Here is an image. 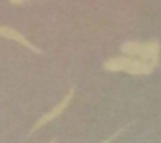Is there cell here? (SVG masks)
<instances>
[{
  "instance_id": "277c9868",
  "label": "cell",
  "mask_w": 161,
  "mask_h": 143,
  "mask_svg": "<svg viewBox=\"0 0 161 143\" xmlns=\"http://www.w3.org/2000/svg\"><path fill=\"white\" fill-rule=\"evenodd\" d=\"M0 38H5V39H11V41H16V42H19V44H22L25 48H28V50H31L33 53H42L39 48L36 47V45H33L28 39H25V36L24 34H20L19 31H16L14 28H11V27H6V25H0Z\"/></svg>"
},
{
  "instance_id": "52a82bcc",
  "label": "cell",
  "mask_w": 161,
  "mask_h": 143,
  "mask_svg": "<svg viewBox=\"0 0 161 143\" xmlns=\"http://www.w3.org/2000/svg\"><path fill=\"white\" fill-rule=\"evenodd\" d=\"M49 143H55V140H52V142H49Z\"/></svg>"
},
{
  "instance_id": "3957f363",
  "label": "cell",
  "mask_w": 161,
  "mask_h": 143,
  "mask_svg": "<svg viewBox=\"0 0 161 143\" xmlns=\"http://www.w3.org/2000/svg\"><path fill=\"white\" fill-rule=\"evenodd\" d=\"M72 98H74V89H70V90H69V92H67V94L64 95V98H63V100H61V101H59V103H58L56 106H55V107L52 109V110H50V112L44 114V115H42V117H41V118H39V120H38V121H36L35 125H33V128L30 129V134H33L35 131L41 129V128H42L44 125H47L49 121L55 120L56 117H59V115H61V114L64 112V109H66V107L69 106V103L72 101Z\"/></svg>"
},
{
  "instance_id": "8992f818",
  "label": "cell",
  "mask_w": 161,
  "mask_h": 143,
  "mask_svg": "<svg viewBox=\"0 0 161 143\" xmlns=\"http://www.w3.org/2000/svg\"><path fill=\"white\" fill-rule=\"evenodd\" d=\"M24 2H28V0H9V3H13V5H20Z\"/></svg>"
},
{
  "instance_id": "6da1fadb",
  "label": "cell",
  "mask_w": 161,
  "mask_h": 143,
  "mask_svg": "<svg viewBox=\"0 0 161 143\" xmlns=\"http://www.w3.org/2000/svg\"><path fill=\"white\" fill-rule=\"evenodd\" d=\"M160 42H133V41H127L122 44L120 51L127 56L131 58H138L141 61H146L147 64H150L153 69L158 65L160 62Z\"/></svg>"
},
{
  "instance_id": "5b68a950",
  "label": "cell",
  "mask_w": 161,
  "mask_h": 143,
  "mask_svg": "<svg viewBox=\"0 0 161 143\" xmlns=\"http://www.w3.org/2000/svg\"><path fill=\"white\" fill-rule=\"evenodd\" d=\"M122 132H124V129H119V131H116V132H114V134H113V135H111L109 139H107V140H103L102 143H111L113 140H114V139H116V137H117V135H120Z\"/></svg>"
},
{
  "instance_id": "7a4b0ae2",
  "label": "cell",
  "mask_w": 161,
  "mask_h": 143,
  "mask_svg": "<svg viewBox=\"0 0 161 143\" xmlns=\"http://www.w3.org/2000/svg\"><path fill=\"white\" fill-rule=\"evenodd\" d=\"M103 69L108 72H127L130 75H149L152 73L153 67L146 61L131 56H116L105 61Z\"/></svg>"
}]
</instances>
